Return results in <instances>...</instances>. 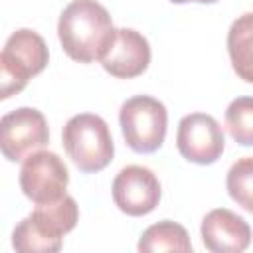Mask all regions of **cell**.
Segmentation results:
<instances>
[{
    "label": "cell",
    "instance_id": "cell-7",
    "mask_svg": "<svg viewBox=\"0 0 253 253\" xmlns=\"http://www.w3.org/2000/svg\"><path fill=\"white\" fill-rule=\"evenodd\" d=\"M69 172L65 162L49 150H38L22 160L20 188L34 204L55 202L65 196Z\"/></svg>",
    "mask_w": 253,
    "mask_h": 253
},
{
    "label": "cell",
    "instance_id": "cell-8",
    "mask_svg": "<svg viewBox=\"0 0 253 253\" xmlns=\"http://www.w3.org/2000/svg\"><path fill=\"white\" fill-rule=\"evenodd\" d=\"M176 146L188 162L202 166L213 164L225 146L223 128L211 115L190 113L178 123Z\"/></svg>",
    "mask_w": 253,
    "mask_h": 253
},
{
    "label": "cell",
    "instance_id": "cell-9",
    "mask_svg": "<svg viewBox=\"0 0 253 253\" xmlns=\"http://www.w3.org/2000/svg\"><path fill=\"white\" fill-rule=\"evenodd\" d=\"M113 200L115 206L132 217L150 213L162 196L160 182L154 172L146 166H125L113 180Z\"/></svg>",
    "mask_w": 253,
    "mask_h": 253
},
{
    "label": "cell",
    "instance_id": "cell-12",
    "mask_svg": "<svg viewBox=\"0 0 253 253\" xmlns=\"http://www.w3.org/2000/svg\"><path fill=\"white\" fill-rule=\"evenodd\" d=\"M227 51L237 77L253 83V12L233 20L227 32Z\"/></svg>",
    "mask_w": 253,
    "mask_h": 253
},
{
    "label": "cell",
    "instance_id": "cell-6",
    "mask_svg": "<svg viewBox=\"0 0 253 253\" xmlns=\"http://www.w3.org/2000/svg\"><path fill=\"white\" fill-rule=\"evenodd\" d=\"M49 142L47 121L34 107H20L0 121V148L4 158L20 162Z\"/></svg>",
    "mask_w": 253,
    "mask_h": 253
},
{
    "label": "cell",
    "instance_id": "cell-13",
    "mask_svg": "<svg viewBox=\"0 0 253 253\" xmlns=\"http://www.w3.org/2000/svg\"><path fill=\"white\" fill-rule=\"evenodd\" d=\"M138 251L142 253H156V251H192V243L188 237V231L170 219L152 223L144 229V233L138 239Z\"/></svg>",
    "mask_w": 253,
    "mask_h": 253
},
{
    "label": "cell",
    "instance_id": "cell-5",
    "mask_svg": "<svg viewBox=\"0 0 253 253\" xmlns=\"http://www.w3.org/2000/svg\"><path fill=\"white\" fill-rule=\"evenodd\" d=\"M119 123L125 142L138 154H150L166 138L168 111L162 101L150 95H136L123 103Z\"/></svg>",
    "mask_w": 253,
    "mask_h": 253
},
{
    "label": "cell",
    "instance_id": "cell-3",
    "mask_svg": "<svg viewBox=\"0 0 253 253\" xmlns=\"http://www.w3.org/2000/svg\"><path fill=\"white\" fill-rule=\"evenodd\" d=\"M63 148L71 162L85 174L101 172L115 154L109 125L93 113H79L63 126Z\"/></svg>",
    "mask_w": 253,
    "mask_h": 253
},
{
    "label": "cell",
    "instance_id": "cell-16",
    "mask_svg": "<svg viewBox=\"0 0 253 253\" xmlns=\"http://www.w3.org/2000/svg\"><path fill=\"white\" fill-rule=\"evenodd\" d=\"M170 2H174V4H186V2H200V4H213V2H217V0H170Z\"/></svg>",
    "mask_w": 253,
    "mask_h": 253
},
{
    "label": "cell",
    "instance_id": "cell-14",
    "mask_svg": "<svg viewBox=\"0 0 253 253\" xmlns=\"http://www.w3.org/2000/svg\"><path fill=\"white\" fill-rule=\"evenodd\" d=\"M225 188L237 206L253 213V156H243L231 164L227 170Z\"/></svg>",
    "mask_w": 253,
    "mask_h": 253
},
{
    "label": "cell",
    "instance_id": "cell-10",
    "mask_svg": "<svg viewBox=\"0 0 253 253\" xmlns=\"http://www.w3.org/2000/svg\"><path fill=\"white\" fill-rule=\"evenodd\" d=\"M150 63L148 40L132 28H119L115 40L101 59L107 73L119 79H132L146 71Z\"/></svg>",
    "mask_w": 253,
    "mask_h": 253
},
{
    "label": "cell",
    "instance_id": "cell-2",
    "mask_svg": "<svg viewBox=\"0 0 253 253\" xmlns=\"http://www.w3.org/2000/svg\"><path fill=\"white\" fill-rule=\"evenodd\" d=\"M77 219L79 208L67 194L55 202L36 204V210L14 227L12 245L20 253H55Z\"/></svg>",
    "mask_w": 253,
    "mask_h": 253
},
{
    "label": "cell",
    "instance_id": "cell-4",
    "mask_svg": "<svg viewBox=\"0 0 253 253\" xmlns=\"http://www.w3.org/2000/svg\"><path fill=\"white\" fill-rule=\"evenodd\" d=\"M47 59V45L38 32L28 28L16 30L0 53V97L10 99L20 93L32 77L45 69Z\"/></svg>",
    "mask_w": 253,
    "mask_h": 253
},
{
    "label": "cell",
    "instance_id": "cell-11",
    "mask_svg": "<svg viewBox=\"0 0 253 253\" xmlns=\"http://www.w3.org/2000/svg\"><path fill=\"white\" fill-rule=\"evenodd\" d=\"M202 241L211 253H241L251 243L249 223L227 208H215L202 219Z\"/></svg>",
    "mask_w": 253,
    "mask_h": 253
},
{
    "label": "cell",
    "instance_id": "cell-1",
    "mask_svg": "<svg viewBox=\"0 0 253 253\" xmlns=\"http://www.w3.org/2000/svg\"><path fill=\"white\" fill-rule=\"evenodd\" d=\"M117 28L111 14L97 0L69 2L57 22V36L63 51L79 63L101 61L115 40Z\"/></svg>",
    "mask_w": 253,
    "mask_h": 253
},
{
    "label": "cell",
    "instance_id": "cell-15",
    "mask_svg": "<svg viewBox=\"0 0 253 253\" xmlns=\"http://www.w3.org/2000/svg\"><path fill=\"white\" fill-rule=\"evenodd\" d=\"M225 128L241 146H253V97H237L225 109Z\"/></svg>",
    "mask_w": 253,
    "mask_h": 253
}]
</instances>
